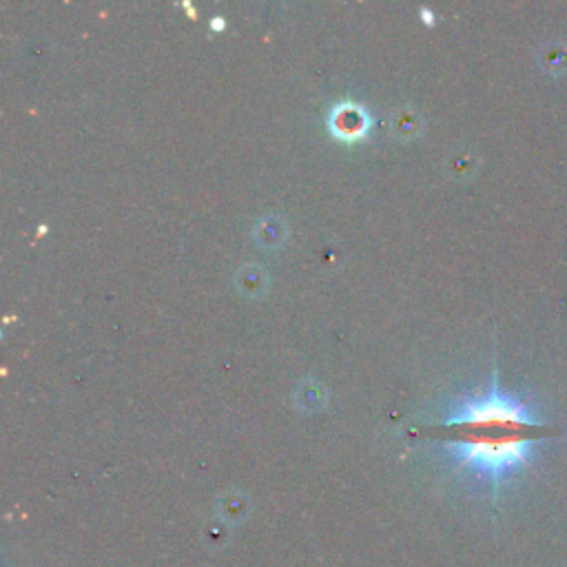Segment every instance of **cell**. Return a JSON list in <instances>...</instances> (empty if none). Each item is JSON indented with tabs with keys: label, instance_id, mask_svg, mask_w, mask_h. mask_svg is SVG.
I'll return each instance as SVG.
<instances>
[{
	"label": "cell",
	"instance_id": "1",
	"mask_svg": "<svg viewBox=\"0 0 567 567\" xmlns=\"http://www.w3.org/2000/svg\"><path fill=\"white\" fill-rule=\"evenodd\" d=\"M439 428V442L459 468L488 481L494 494L556 433L525 399L501 388L496 374L483 393L459 399Z\"/></svg>",
	"mask_w": 567,
	"mask_h": 567
},
{
	"label": "cell",
	"instance_id": "2",
	"mask_svg": "<svg viewBox=\"0 0 567 567\" xmlns=\"http://www.w3.org/2000/svg\"><path fill=\"white\" fill-rule=\"evenodd\" d=\"M328 129L339 140H362L371 131V115L362 104L353 100H342L328 114Z\"/></svg>",
	"mask_w": 567,
	"mask_h": 567
},
{
	"label": "cell",
	"instance_id": "3",
	"mask_svg": "<svg viewBox=\"0 0 567 567\" xmlns=\"http://www.w3.org/2000/svg\"><path fill=\"white\" fill-rule=\"evenodd\" d=\"M211 27H213V29H222V27H224V20H222V18H215V20H213V23H211Z\"/></svg>",
	"mask_w": 567,
	"mask_h": 567
}]
</instances>
